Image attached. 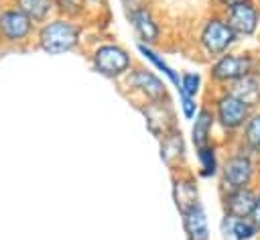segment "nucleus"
I'll list each match as a JSON object with an SVG mask.
<instances>
[{"mask_svg": "<svg viewBox=\"0 0 260 240\" xmlns=\"http://www.w3.org/2000/svg\"><path fill=\"white\" fill-rule=\"evenodd\" d=\"M207 98H209L207 106L211 108L215 118V130L225 138L223 144L228 146L238 138L252 110L244 102H240L236 96H232L228 89H211Z\"/></svg>", "mask_w": 260, "mask_h": 240, "instance_id": "nucleus-3", "label": "nucleus"}, {"mask_svg": "<svg viewBox=\"0 0 260 240\" xmlns=\"http://www.w3.org/2000/svg\"><path fill=\"white\" fill-rule=\"evenodd\" d=\"M213 2V10H219V12H223V10H228L230 6H234V4H240V2H246V0H211Z\"/></svg>", "mask_w": 260, "mask_h": 240, "instance_id": "nucleus-28", "label": "nucleus"}, {"mask_svg": "<svg viewBox=\"0 0 260 240\" xmlns=\"http://www.w3.org/2000/svg\"><path fill=\"white\" fill-rule=\"evenodd\" d=\"M197 51L205 61H213L219 55H225L228 51H234V47L240 43L232 26L225 22L223 14L219 10H211L205 14L197 26L195 33Z\"/></svg>", "mask_w": 260, "mask_h": 240, "instance_id": "nucleus-2", "label": "nucleus"}, {"mask_svg": "<svg viewBox=\"0 0 260 240\" xmlns=\"http://www.w3.org/2000/svg\"><path fill=\"white\" fill-rule=\"evenodd\" d=\"M183 220V232L187 240H209V222L205 205L199 201L185 214H181Z\"/></svg>", "mask_w": 260, "mask_h": 240, "instance_id": "nucleus-18", "label": "nucleus"}, {"mask_svg": "<svg viewBox=\"0 0 260 240\" xmlns=\"http://www.w3.org/2000/svg\"><path fill=\"white\" fill-rule=\"evenodd\" d=\"M219 151H221V144L217 140L195 148V161H197L195 173H197V177H201V179H217L219 167H221Z\"/></svg>", "mask_w": 260, "mask_h": 240, "instance_id": "nucleus-17", "label": "nucleus"}, {"mask_svg": "<svg viewBox=\"0 0 260 240\" xmlns=\"http://www.w3.org/2000/svg\"><path fill=\"white\" fill-rule=\"evenodd\" d=\"M124 92L138 104L144 102H158V100H171L169 96V83L162 75H158L152 67L146 65H134L124 77H122Z\"/></svg>", "mask_w": 260, "mask_h": 240, "instance_id": "nucleus-5", "label": "nucleus"}, {"mask_svg": "<svg viewBox=\"0 0 260 240\" xmlns=\"http://www.w3.org/2000/svg\"><path fill=\"white\" fill-rule=\"evenodd\" d=\"M158 153H160V161L171 171L187 167V142L183 138L181 128H175L158 138Z\"/></svg>", "mask_w": 260, "mask_h": 240, "instance_id": "nucleus-13", "label": "nucleus"}, {"mask_svg": "<svg viewBox=\"0 0 260 240\" xmlns=\"http://www.w3.org/2000/svg\"><path fill=\"white\" fill-rule=\"evenodd\" d=\"M89 65L91 69L112 81H122V77L134 67V59L126 47L114 41L95 43L89 51Z\"/></svg>", "mask_w": 260, "mask_h": 240, "instance_id": "nucleus-6", "label": "nucleus"}, {"mask_svg": "<svg viewBox=\"0 0 260 240\" xmlns=\"http://www.w3.org/2000/svg\"><path fill=\"white\" fill-rule=\"evenodd\" d=\"M260 179V161L238 146L236 142L228 144V153L221 159L219 167V191L240 189V187H254Z\"/></svg>", "mask_w": 260, "mask_h": 240, "instance_id": "nucleus-4", "label": "nucleus"}, {"mask_svg": "<svg viewBox=\"0 0 260 240\" xmlns=\"http://www.w3.org/2000/svg\"><path fill=\"white\" fill-rule=\"evenodd\" d=\"M83 43V24L63 16H51L37 26L35 45L47 55H65L73 53Z\"/></svg>", "mask_w": 260, "mask_h": 240, "instance_id": "nucleus-1", "label": "nucleus"}, {"mask_svg": "<svg viewBox=\"0 0 260 240\" xmlns=\"http://www.w3.org/2000/svg\"><path fill=\"white\" fill-rule=\"evenodd\" d=\"M232 96H236L240 102H244L250 110H258L260 108V75L258 73H248L236 81H232L228 87Z\"/></svg>", "mask_w": 260, "mask_h": 240, "instance_id": "nucleus-16", "label": "nucleus"}, {"mask_svg": "<svg viewBox=\"0 0 260 240\" xmlns=\"http://www.w3.org/2000/svg\"><path fill=\"white\" fill-rule=\"evenodd\" d=\"M254 73L260 75V55H256V67H254Z\"/></svg>", "mask_w": 260, "mask_h": 240, "instance_id": "nucleus-31", "label": "nucleus"}, {"mask_svg": "<svg viewBox=\"0 0 260 240\" xmlns=\"http://www.w3.org/2000/svg\"><path fill=\"white\" fill-rule=\"evenodd\" d=\"M136 108H138V112H140L142 118H144L146 130H148L154 138H160V136H165L167 132L179 128L177 110H175V106H173L171 100L144 102V104H138Z\"/></svg>", "mask_w": 260, "mask_h": 240, "instance_id": "nucleus-10", "label": "nucleus"}, {"mask_svg": "<svg viewBox=\"0 0 260 240\" xmlns=\"http://www.w3.org/2000/svg\"><path fill=\"white\" fill-rule=\"evenodd\" d=\"M177 96H179V110H181V116L185 120H193L195 114L199 112L201 104H199V98H193L181 89H177Z\"/></svg>", "mask_w": 260, "mask_h": 240, "instance_id": "nucleus-25", "label": "nucleus"}, {"mask_svg": "<svg viewBox=\"0 0 260 240\" xmlns=\"http://www.w3.org/2000/svg\"><path fill=\"white\" fill-rule=\"evenodd\" d=\"M221 14L240 41L254 39L260 33V4L256 0H246V2L234 4L228 10H223Z\"/></svg>", "mask_w": 260, "mask_h": 240, "instance_id": "nucleus-9", "label": "nucleus"}, {"mask_svg": "<svg viewBox=\"0 0 260 240\" xmlns=\"http://www.w3.org/2000/svg\"><path fill=\"white\" fill-rule=\"evenodd\" d=\"M256 2H258V4H260V0H256Z\"/></svg>", "mask_w": 260, "mask_h": 240, "instance_id": "nucleus-32", "label": "nucleus"}, {"mask_svg": "<svg viewBox=\"0 0 260 240\" xmlns=\"http://www.w3.org/2000/svg\"><path fill=\"white\" fill-rule=\"evenodd\" d=\"M254 67H256V53L252 51H228L225 55H219L207 65V77L211 89L228 87L232 81L252 73Z\"/></svg>", "mask_w": 260, "mask_h": 240, "instance_id": "nucleus-7", "label": "nucleus"}, {"mask_svg": "<svg viewBox=\"0 0 260 240\" xmlns=\"http://www.w3.org/2000/svg\"><path fill=\"white\" fill-rule=\"evenodd\" d=\"M126 20L132 26L138 43L150 45V47H156L160 43V39H162V24L156 18V14L152 12L150 4L126 10Z\"/></svg>", "mask_w": 260, "mask_h": 240, "instance_id": "nucleus-12", "label": "nucleus"}, {"mask_svg": "<svg viewBox=\"0 0 260 240\" xmlns=\"http://www.w3.org/2000/svg\"><path fill=\"white\" fill-rule=\"evenodd\" d=\"M53 2H55L57 16L71 18L77 22H83L89 16V4L85 0H53Z\"/></svg>", "mask_w": 260, "mask_h": 240, "instance_id": "nucleus-22", "label": "nucleus"}, {"mask_svg": "<svg viewBox=\"0 0 260 240\" xmlns=\"http://www.w3.org/2000/svg\"><path fill=\"white\" fill-rule=\"evenodd\" d=\"M234 220L236 218H232V216H221V220H219V234L225 238V240H230V232H232V224H234Z\"/></svg>", "mask_w": 260, "mask_h": 240, "instance_id": "nucleus-26", "label": "nucleus"}, {"mask_svg": "<svg viewBox=\"0 0 260 240\" xmlns=\"http://www.w3.org/2000/svg\"><path fill=\"white\" fill-rule=\"evenodd\" d=\"M260 228L254 224L252 218H236L232 224L230 240H258Z\"/></svg>", "mask_w": 260, "mask_h": 240, "instance_id": "nucleus-23", "label": "nucleus"}, {"mask_svg": "<svg viewBox=\"0 0 260 240\" xmlns=\"http://www.w3.org/2000/svg\"><path fill=\"white\" fill-rule=\"evenodd\" d=\"M254 195H256V185L219 191L221 212L232 218H250L252 207H254Z\"/></svg>", "mask_w": 260, "mask_h": 240, "instance_id": "nucleus-14", "label": "nucleus"}, {"mask_svg": "<svg viewBox=\"0 0 260 240\" xmlns=\"http://www.w3.org/2000/svg\"><path fill=\"white\" fill-rule=\"evenodd\" d=\"M171 195H173V203L181 214H185L187 209H191L193 205H197L199 199V183H197V173H193L189 167L171 171Z\"/></svg>", "mask_w": 260, "mask_h": 240, "instance_id": "nucleus-11", "label": "nucleus"}, {"mask_svg": "<svg viewBox=\"0 0 260 240\" xmlns=\"http://www.w3.org/2000/svg\"><path fill=\"white\" fill-rule=\"evenodd\" d=\"M35 33H37V24L18 6L10 4L0 8V41L2 43L22 47L35 39Z\"/></svg>", "mask_w": 260, "mask_h": 240, "instance_id": "nucleus-8", "label": "nucleus"}, {"mask_svg": "<svg viewBox=\"0 0 260 240\" xmlns=\"http://www.w3.org/2000/svg\"><path fill=\"white\" fill-rule=\"evenodd\" d=\"M181 92L193 96V98H199L201 92H203V77L199 71H181V81H179V87Z\"/></svg>", "mask_w": 260, "mask_h": 240, "instance_id": "nucleus-24", "label": "nucleus"}, {"mask_svg": "<svg viewBox=\"0 0 260 240\" xmlns=\"http://www.w3.org/2000/svg\"><path fill=\"white\" fill-rule=\"evenodd\" d=\"M124 10H132V8H138V6H148L150 0H120Z\"/></svg>", "mask_w": 260, "mask_h": 240, "instance_id": "nucleus-29", "label": "nucleus"}, {"mask_svg": "<svg viewBox=\"0 0 260 240\" xmlns=\"http://www.w3.org/2000/svg\"><path fill=\"white\" fill-rule=\"evenodd\" d=\"M234 142L260 161V108L252 110L250 118L246 120L244 128L240 130V134Z\"/></svg>", "mask_w": 260, "mask_h": 240, "instance_id": "nucleus-20", "label": "nucleus"}, {"mask_svg": "<svg viewBox=\"0 0 260 240\" xmlns=\"http://www.w3.org/2000/svg\"><path fill=\"white\" fill-rule=\"evenodd\" d=\"M213 140H217L215 138V118H213L211 108L207 104H201L199 112L191 120V144H193V148H199Z\"/></svg>", "mask_w": 260, "mask_h": 240, "instance_id": "nucleus-15", "label": "nucleus"}, {"mask_svg": "<svg viewBox=\"0 0 260 240\" xmlns=\"http://www.w3.org/2000/svg\"><path fill=\"white\" fill-rule=\"evenodd\" d=\"M89 6H108V0H85Z\"/></svg>", "mask_w": 260, "mask_h": 240, "instance_id": "nucleus-30", "label": "nucleus"}, {"mask_svg": "<svg viewBox=\"0 0 260 240\" xmlns=\"http://www.w3.org/2000/svg\"><path fill=\"white\" fill-rule=\"evenodd\" d=\"M250 218L254 220V224L260 228V183H256V195H254V207H252V214Z\"/></svg>", "mask_w": 260, "mask_h": 240, "instance_id": "nucleus-27", "label": "nucleus"}, {"mask_svg": "<svg viewBox=\"0 0 260 240\" xmlns=\"http://www.w3.org/2000/svg\"><path fill=\"white\" fill-rule=\"evenodd\" d=\"M14 6H18L22 12H26L32 22L39 26L51 16H55V2L53 0H12Z\"/></svg>", "mask_w": 260, "mask_h": 240, "instance_id": "nucleus-21", "label": "nucleus"}, {"mask_svg": "<svg viewBox=\"0 0 260 240\" xmlns=\"http://www.w3.org/2000/svg\"><path fill=\"white\" fill-rule=\"evenodd\" d=\"M136 51L140 53V57L158 73V75H162L165 79H167V83L169 85H173L175 89L179 87V81H181V71H177L173 65H169L167 63V59L154 49V47H150V45H142V43H136Z\"/></svg>", "mask_w": 260, "mask_h": 240, "instance_id": "nucleus-19", "label": "nucleus"}]
</instances>
